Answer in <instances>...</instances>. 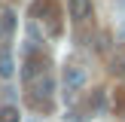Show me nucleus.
Wrapping results in <instances>:
<instances>
[{
	"mask_svg": "<svg viewBox=\"0 0 125 122\" xmlns=\"http://www.w3.org/2000/svg\"><path fill=\"white\" fill-rule=\"evenodd\" d=\"M52 92H55L52 76L43 73V76H37V79L28 82V104L37 107V110H49V98H52Z\"/></svg>",
	"mask_w": 125,
	"mask_h": 122,
	"instance_id": "1",
	"label": "nucleus"
},
{
	"mask_svg": "<svg viewBox=\"0 0 125 122\" xmlns=\"http://www.w3.org/2000/svg\"><path fill=\"white\" fill-rule=\"evenodd\" d=\"M83 85H85V70L76 67V64H67L64 67V92L67 95H76Z\"/></svg>",
	"mask_w": 125,
	"mask_h": 122,
	"instance_id": "2",
	"label": "nucleus"
},
{
	"mask_svg": "<svg viewBox=\"0 0 125 122\" xmlns=\"http://www.w3.org/2000/svg\"><path fill=\"white\" fill-rule=\"evenodd\" d=\"M67 9H70V18H73V21L83 24V21L92 18V0H70Z\"/></svg>",
	"mask_w": 125,
	"mask_h": 122,
	"instance_id": "3",
	"label": "nucleus"
},
{
	"mask_svg": "<svg viewBox=\"0 0 125 122\" xmlns=\"http://www.w3.org/2000/svg\"><path fill=\"white\" fill-rule=\"evenodd\" d=\"M110 73L113 76H125V49H116L110 55Z\"/></svg>",
	"mask_w": 125,
	"mask_h": 122,
	"instance_id": "4",
	"label": "nucleus"
},
{
	"mask_svg": "<svg viewBox=\"0 0 125 122\" xmlns=\"http://www.w3.org/2000/svg\"><path fill=\"white\" fill-rule=\"evenodd\" d=\"M12 70H15V64H12V55L9 49H0V79H9Z\"/></svg>",
	"mask_w": 125,
	"mask_h": 122,
	"instance_id": "5",
	"label": "nucleus"
},
{
	"mask_svg": "<svg viewBox=\"0 0 125 122\" xmlns=\"http://www.w3.org/2000/svg\"><path fill=\"white\" fill-rule=\"evenodd\" d=\"M0 28H3V34H6V37L15 30V12H12V9H6L3 15H0Z\"/></svg>",
	"mask_w": 125,
	"mask_h": 122,
	"instance_id": "6",
	"label": "nucleus"
},
{
	"mask_svg": "<svg viewBox=\"0 0 125 122\" xmlns=\"http://www.w3.org/2000/svg\"><path fill=\"white\" fill-rule=\"evenodd\" d=\"M0 122H18V107L15 104H3L0 107Z\"/></svg>",
	"mask_w": 125,
	"mask_h": 122,
	"instance_id": "7",
	"label": "nucleus"
},
{
	"mask_svg": "<svg viewBox=\"0 0 125 122\" xmlns=\"http://www.w3.org/2000/svg\"><path fill=\"white\" fill-rule=\"evenodd\" d=\"M3 40H6V34H3V28H0V43H3Z\"/></svg>",
	"mask_w": 125,
	"mask_h": 122,
	"instance_id": "8",
	"label": "nucleus"
}]
</instances>
